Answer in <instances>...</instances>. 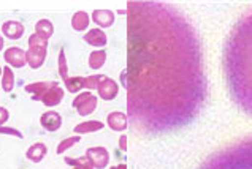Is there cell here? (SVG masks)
<instances>
[{"mask_svg":"<svg viewBox=\"0 0 252 169\" xmlns=\"http://www.w3.org/2000/svg\"><path fill=\"white\" fill-rule=\"evenodd\" d=\"M81 141V136L80 135H76V136H71V138H67V139H63L62 143L57 145V153L62 155L63 152H67L68 149H71L75 144H78Z\"/></svg>","mask_w":252,"mask_h":169,"instance_id":"603a6c76","label":"cell"},{"mask_svg":"<svg viewBox=\"0 0 252 169\" xmlns=\"http://www.w3.org/2000/svg\"><path fill=\"white\" fill-rule=\"evenodd\" d=\"M86 157H88L95 169H105L110 163V153L105 147H91L86 150Z\"/></svg>","mask_w":252,"mask_h":169,"instance_id":"5b68a950","label":"cell"},{"mask_svg":"<svg viewBox=\"0 0 252 169\" xmlns=\"http://www.w3.org/2000/svg\"><path fill=\"white\" fill-rule=\"evenodd\" d=\"M2 89L3 92L10 94L14 89V73L10 67H3V73H2Z\"/></svg>","mask_w":252,"mask_h":169,"instance_id":"d6986e66","label":"cell"},{"mask_svg":"<svg viewBox=\"0 0 252 169\" xmlns=\"http://www.w3.org/2000/svg\"><path fill=\"white\" fill-rule=\"evenodd\" d=\"M35 33H37L38 37H41L45 41H48L49 38L53 37V33H54L53 23H51V21H48V19L38 21V23L35 24Z\"/></svg>","mask_w":252,"mask_h":169,"instance_id":"e0dca14e","label":"cell"},{"mask_svg":"<svg viewBox=\"0 0 252 169\" xmlns=\"http://www.w3.org/2000/svg\"><path fill=\"white\" fill-rule=\"evenodd\" d=\"M46 152H48V149H46L45 144H43V143H35V144H32L27 149L26 157H27V160H31L32 163H40V161L46 157Z\"/></svg>","mask_w":252,"mask_h":169,"instance_id":"9a60e30c","label":"cell"},{"mask_svg":"<svg viewBox=\"0 0 252 169\" xmlns=\"http://www.w3.org/2000/svg\"><path fill=\"white\" fill-rule=\"evenodd\" d=\"M63 95H65L63 94V89L59 87V84H56V86H53L45 95L41 97L40 101H43L45 106H57V104L63 100Z\"/></svg>","mask_w":252,"mask_h":169,"instance_id":"8fae6325","label":"cell"},{"mask_svg":"<svg viewBox=\"0 0 252 169\" xmlns=\"http://www.w3.org/2000/svg\"><path fill=\"white\" fill-rule=\"evenodd\" d=\"M97 92H98V95H100V98H102V100L110 101V100H114V98L118 97L119 86H118L116 81L111 79V77H105V79L98 84Z\"/></svg>","mask_w":252,"mask_h":169,"instance_id":"52a82bcc","label":"cell"},{"mask_svg":"<svg viewBox=\"0 0 252 169\" xmlns=\"http://www.w3.org/2000/svg\"><path fill=\"white\" fill-rule=\"evenodd\" d=\"M128 57L122 73L128 116L146 131L190 122L206 97L198 38L168 5L128 3Z\"/></svg>","mask_w":252,"mask_h":169,"instance_id":"6da1fadb","label":"cell"},{"mask_svg":"<svg viewBox=\"0 0 252 169\" xmlns=\"http://www.w3.org/2000/svg\"><path fill=\"white\" fill-rule=\"evenodd\" d=\"M105 62H106V52L105 51H94L89 54V67L92 70H98V68H102L105 65Z\"/></svg>","mask_w":252,"mask_h":169,"instance_id":"ffe728a7","label":"cell"},{"mask_svg":"<svg viewBox=\"0 0 252 169\" xmlns=\"http://www.w3.org/2000/svg\"><path fill=\"white\" fill-rule=\"evenodd\" d=\"M56 81H40V82H33V84H27L26 86V92L32 94L33 100H41V97L45 95L49 89L56 86Z\"/></svg>","mask_w":252,"mask_h":169,"instance_id":"9c48e42d","label":"cell"},{"mask_svg":"<svg viewBox=\"0 0 252 169\" xmlns=\"http://www.w3.org/2000/svg\"><path fill=\"white\" fill-rule=\"evenodd\" d=\"M3 59L13 68H23L27 63L26 51H23L21 48H8L3 54Z\"/></svg>","mask_w":252,"mask_h":169,"instance_id":"8992f818","label":"cell"},{"mask_svg":"<svg viewBox=\"0 0 252 169\" xmlns=\"http://www.w3.org/2000/svg\"><path fill=\"white\" fill-rule=\"evenodd\" d=\"M84 41L91 46H95V48H103L108 43V37L103 30L100 29H92L88 33L84 35Z\"/></svg>","mask_w":252,"mask_h":169,"instance_id":"5bb4252c","label":"cell"},{"mask_svg":"<svg viewBox=\"0 0 252 169\" xmlns=\"http://www.w3.org/2000/svg\"><path fill=\"white\" fill-rule=\"evenodd\" d=\"M65 84V89L70 94H78L84 89V77L81 76H75V77H68V79L63 82Z\"/></svg>","mask_w":252,"mask_h":169,"instance_id":"44dd1931","label":"cell"},{"mask_svg":"<svg viewBox=\"0 0 252 169\" xmlns=\"http://www.w3.org/2000/svg\"><path fill=\"white\" fill-rule=\"evenodd\" d=\"M40 123L46 131H57L62 126V117L59 112L56 111H46L45 114H41Z\"/></svg>","mask_w":252,"mask_h":169,"instance_id":"ba28073f","label":"cell"},{"mask_svg":"<svg viewBox=\"0 0 252 169\" xmlns=\"http://www.w3.org/2000/svg\"><path fill=\"white\" fill-rule=\"evenodd\" d=\"M92 21L95 23L98 27H102V29H108V27H111L114 24V13L111 10H94L92 11Z\"/></svg>","mask_w":252,"mask_h":169,"instance_id":"30bf717a","label":"cell"},{"mask_svg":"<svg viewBox=\"0 0 252 169\" xmlns=\"http://www.w3.org/2000/svg\"><path fill=\"white\" fill-rule=\"evenodd\" d=\"M111 169H127V166L126 165H119V166H113Z\"/></svg>","mask_w":252,"mask_h":169,"instance_id":"f546056e","label":"cell"},{"mask_svg":"<svg viewBox=\"0 0 252 169\" xmlns=\"http://www.w3.org/2000/svg\"><path fill=\"white\" fill-rule=\"evenodd\" d=\"M105 128V123L103 122H98V121H88V122H81L78 123L73 131L75 135H88V133H95V131H102Z\"/></svg>","mask_w":252,"mask_h":169,"instance_id":"2e32d148","label":"cell"},{"mask_svg":"<svg viewBox=\"0 0 252 169\" xmlns=\"http://www.w3.org/2000/svg\"><path fill=\"white\" fill-rule=\"evenodd\" d=\"M119 147H121V150H127V136L126 135H122L121 138H119Z\"/></svg>","mask_w":252,"mask_h":169,"instance_id":"83f0119b","label":"cell"},{"mask_svg":"<svg viewBox=\"0 0 252 169\" xmlns=\"http://www.w3.org/2000/svg\"><path fill=\"white\" fill-rule=\"evenodd\" d=\"M3 46H5V41H3V37L0 35V51L3 49Z\"/></svg>","mask_w":252,"mask_h":169,"instance_id":"f1b7e54d","label":"cell"},{"mask_svg":"<svg viewBox=\"0 0 252 169\" xmlns=\"http://www.w3.org/2000/svg\"><path fill=\"white\" fill-rule=\"evenodd\" d=\"M89 23H91V18L86 11H76L73 18H71V27H73V30L76 32H83L89 27Z\"/></svg>","mask_w":252,"mask_h":169,"instance_id":"ac0fdd59","label":"cell"},{"mask_svg":"<svg viewBox=\"0 0 252 169\" xmlns=\"http://www.w3.org/2000/svg\"><path fill=\"white\" fill-rule=\"evenodd\" d=\"M106 121H108V126L114 131H124L128 123L127 114H124V112H110Z\"/></svg>","mask_w":252,"mask_h":169,"instance_id":"4fadbf2b","label":"cell"},{"mask_svg":"<svg viewBox=\"0 0 252 169\" xmlns=\"http://www.w3.org/2000/svg\"><path fill=\"white\" fill-rule=\"evenodd\" d=\"M2 33L10 40H19L24 35V25L19 21H6L2 25Z\"/></svg>","mask_w":252,"mask_h":169,"instance_id":"7c38bea8","label":"cell"},{"mask_svg":"<svg viewBox=\"0 0 252 169\" xmlns=\"http://www.w3.org/2000/svg\"><path fill=\"white\" fill-rule=\"evenodd\" d=\"M71 104H73V108L78 111L80 116H83V117L91 116L92 112L97 109V97L89 92H83L80 95H76V98Z\"/></svg>","mask_w":252,"mask_h":169,"instance_id":"277c9868","label":"cell"},{"mask_svg":"<svg viewBox=\"0 0 252 169\" xmlns=\"http://www.w3.org/2000/svg\"><path fill=\"white\" fill-rule=\"evenodd\" d=\"M3 73V67H0V74H2Z\"/></svg>","mask_w":252,"mask_h":169,"instance_id":"4dcf8cb0","label":"cell"},{"mask_svg":"<svg viewBox=\"0 0 252 169\" xmlns=\"http://www.w3.org/2000/svg\"><path fill=\"white\" fill-rule=\"evenodd\" d=\"M65 163L71 165L73 169H95L92 165V161L88 157H81V158H65Z\"/></svg>","mask_w":252,"mask_h":169,"instance_id":"7402d4cb","label":"cell"},{"mask_svg":"<svg viewBox=\"0 0 252 169\" xmlns=\"http://www.w3.org/2000/svg\"><path fill=\"white\" fill-rule=\"evenodd\" d=\"M0 135L16 136V138H19V139H23V133L18 131L16 128H5V126H0Z\"/></svg>","mask_w":252,"mask_h":169,"instance_id":"484cf974","label":"cell"},{"mask_svg":"<svg viewBox=\"0 0 252 169\" xmlns=\"http://www.w3.org/2000/svg\"><path fill=\"white\" fill-rule=\"evenodd\" d=\"M10 119V114H8V111H6L5 108L0 106V126H3V123L8 121Z\"/></svg>","mask_w":252,"mask_h":169,"instance_id":"4316f807","label":"cell"},{"mask_svg":"<svg viewBox=\"0 0 252 169\" xmlns=\"http://www.w3.org/2000/svg\"><path fill=\"white\" fill-rule=\"evenodd\" d=\"M225 72L235 101L252 114V13L232 32L225 49Z\"/></svg>","mask_w":252,"mask_h":169,"instance_id":"7a4b0ae2","label":"cell"},{"mask_svg":"<svg viewBox=\"0 0 252 169\" xmlns=\"http://www.w3.org/2000/svg\"><path fill=\"white\" fill-rule=\"evenodd\" d=\"M106 76L103 74H94V76H89V77H84V89H89V90H94V89H98V84L105 79Z\"/></svg>","mask_w":252,"mask_h":169,"instance_id":"cb8c5ba5","label":"cell"},{"mask_svg":"<svg viewBox=\"0 0 252 169\" xmlns=\"http://www.w3.org/2000/svg\"><path fill=\"white\" fill-rule=\"evenodd\" d=\"M59 74L62 77V81L65 82L68 79V68H67V59H65V52H63V49H61L59 52Z\"/></svg>","mask_w":252,"mask_h":169,"instance_id":"d4e9b609","label":"cell"},{"mask_svg":"<svg viewBox=\"0 0 252 169\" xmlns=\"http://www.w3.org/2000/svg\"><path fill=\"white\" fill-rule=\"evenodd\" d=\"M46 52H48V41H45L37 33H32L29 37V49H27V63L29 67L37 70L40 68L46 60Z\"/></svg>","mask_w":252,"mask_h":169,"instance_id":"3957f363","label":"cell"}]
</instances>
